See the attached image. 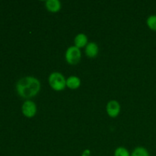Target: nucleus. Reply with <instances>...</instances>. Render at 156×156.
<instances>
[{
  "instance_id": "obj_11",
  "label": "nucleus",
  "mask_w": 156,
  "mask_h": 156,
  "mask_svg": "<svg viewBox=\"0 0 156 156\" xmlns=\"http://www.w3.org/2000/svg\"><path fill=\"white\" fill-rule=\"evenodd\" d=\"M148 27L152 30L156 31V15H150L146 21Z\"/></svg>"
},
{
  "instance_id": "obj_5",
  "label": "nucleus",
  "mask_w": 156,
  "mask_h": 156,
  "mask_svg": "<svg viewBox=\"0 0 156 156\" xmlns=\"http://www.w3.org/2000/svg\"><path fill=\"white\" fill-rule=\"evenodd\" d=\"M107 114L111 117H117L120 112V105L118 101L115 100L110 101L106 107Z\"/></svg>"
},
{
  "instance_id": "obj_8",
  "label": "nucleus",
  "mask_w": 156,
  "mask_h": 156,
  "mask_svg": "<svg viewBox=\"0 0 156 156\" xmlns=\"http://www.w3.org/2000/svg\"><path fill=\"white\" fill-rule=\"evenodd\" d=\"M81 80L77 76H70L66 79V87L70 89H77L80 87Z\"/></svg>"
},
{
  "instance_id": "obj_1",
  "label": "nucleus",
  "mask_w": 156,
  "mask_h": 156,
  "mask_svg": "<svg viewBox=\"0 0 156 156\" xmlns=\"http://www.w3.org/2000/svg\"><path fill=\"white\" fill-rule=\"evenodd\" d=\"M16 90L18 94L23 98H31L39 93L41 82L33 76H26L17 82Z\"/></svg>"
},
{
  "instance_id": "obj_3",
  "label": "nucleus",
  "mask_w": 156,
  "mask_h": 156,
  "mask_svg": "<svg viewBox=\"0 0 156 156\" xmlns=\"http://www.w3.org/2000/svg\"><path fill=\"white\" fill-rule=\"evenodd\" d=\"M66 60L70 65H76L79 63L82 58V53L80 49L76 46H72L67 49L66 52Z\"/></svg>"
},
{
  "instance_id": "obj_4",
  "label": "nucleus",
  "mask_w": 156,
  "mask_h": 156,
  "mask_svg": "<svg viewBox=\"0 0 156 156\" xmlns=\"http://www.w3.org/2000/svg\"><path fill=\"white\" fill-rule=\"evenodd\" d=\"M22 113L28 118L34 117L37 113V106L34 102L30 100L25 101L22 105Z\"/></svg>"
},
{
  "instance_id": "obj_10",
  "label": "nucleus",
  "mask_w": 156,
  "mask_h": 156,
  "mask_svg": "<svg viewBox=\"0 0 156 156\" xmlns=\"http://www.w3.org/2000/svg\"><path fill=\"white\" fill-rule=\"evenodd\" d=\"M130 156H149V153L146 148L140 146L134 149Z\"/></svg>"
},
{
  "instance_id": "obj_9",
  "label": "nucleus",
  "mask_w": 156,
  "mask_h": 156,
  "mask_svg": "<svg viewBox=\"0 0 156 156\" xmlns=\"http://www.w3.org/2000/svg\"><path fill=\"white\" fill-rule=\"evenodd\" d=\"M75 46L78 48L84 47L88 43V37L85 34H79L76 36L74 39Z\"/></svg>"
},
{
  "instance_id": "obj_12",
  "label": "nucleus",
  "mask_w": 156,
  "mask_h": 156,
  "mask_svg": "<svg viewBox=\"0 0 156 156\" xmlns=\"http://www.w3.org/2000/svg\"><path fill=\"white\" fill-rule=\"evenodd\" d=\"M114 156H130V155L126 148L118 147L114 152Z\"/></svg>"
},
{
  "instance_id": "obj_6",
  "label": "nucleus",
  "mask_w": 156,
  "mask_h": 156,
  "mask_svg": "<svg viewBox=\"0 0 156 156\" xmlns=\"http://www.w3.org/2000/svg\"><path fill=\"white\" fill-rule=\"evenodd\" d=\"M85 53L88 57L94 58L98 56V46L94 42H91L87 44L85 47Z\"/></svg>"
},
{
  "instance_id": "obj_13",
  "label": "nucleus",
  "mask_w": 156,
  "mask_h": 156,
  "mask_svg": "<svg viewBox=\"0 0 156 156\" xmlns=\"http://www.w3.org/2000/svg\"><path fill=\"white\" fill-rule=\"evenodd\" d=\"M90 155H91V152H90L89 149H85L82 153V156H90Z\"/></svg>"
},
{
  "instance_id": "obj_2",
  "label": "nucleus",
  "mask_w": 156,
  "mask_h": 156,
  "mask_svg": "<svg viewBox=\"0 0 156 156\" xmlns=\"http://www.w3.org/2000/svg\"><path fill=\"white\" fill-rule=\"evenodd\" d=\"M49 85L56 91H61L66 87V80L65 77L58 72H54L48 78Z\"/></svg>"
},
{
  "instance_id": "obj_7",
  "label": "nucleus",
  "mask_w": 156,
  "mask_h": 156,
  "mask_svg": "<svg viewBox=\"0 0 156 156\" xmlns=\"http://www.w3.org/2000/svg\"><path fill=\"white\" fill-rule=\"evenodd\" d=\"M45 6L49 12L53 13L58 12L61 9V3L59 0H47Z\"/></svg>"
}]
</instances>
